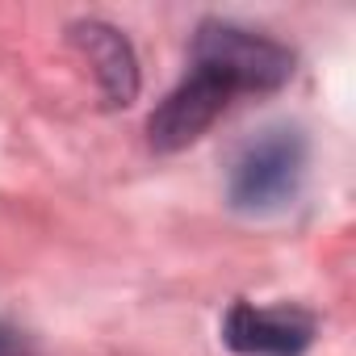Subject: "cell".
<instances>
[{"label":"cell","instance_id":"3","mask_svg":"<svg viewBox=\"0 0 356 356\" xmlns=\"http://www.w3.org/2000/svg\"><path fill=\"white\" fill-rule=\"evenodd\" d=\"M193 55H206L235 72L243 92H273L293 76V51L277 38H264L235 22H202L193 38Z\"/></svg>","mask_w":356,"mask_h":356},{"label":"cell","instance_id":"4","mask_svg":"<svg viewBox=\"0 0 356 356\" xmlns=\"http://www.w3.org/2000/svg\"><path fill=\"white\" fill-rule=\"evenodd\" d=\"M314 339V314L302 306L235 302L222 318V343L239 356H302Z\"/></svg>","mask_w":356,"mask_h":356},{"label":"cell","instance_id":"6","mask_svg":"<svg viewBox=\"0 0 356 356\" xmlns=\"http://www.w3.org/2000/svg\"><path fill=\"white\" fill-rule=\"evenodd\" d=\"M0 356H38V348H34V339L22 327L0 318Z\"/></svg>","mask_w":356,"mask_h":356},{"label":"cell","instance_id":"5","mask_svg":"<svg viewBox=\"0 0 356 356\" xmlns=\"http://www.w3.org/2000/svg\"><path fill=\"white\" fill-rule=\"evenodd\" d=\"M72 42L92 59L109 105H130L134 92H138V63H134L130 42L105 22H76L72 26Z\"/></svg>","mask_w":356,"mask_h":356},{"label":"cell","instance_id":"1","mask_svg":"<svg viewBox=\"0 0 356 356\" xmlns=\"http://www.w3.org/2000/svg\"><path fill=\"white\" fill-rule=\"evenodd\" d=\"M306 134L298 126H268L243 143L231 163L227 197L243 214H273L289 206L306 176Z\"/></svg>","mask_w":356,"mask_h":356},{"label":"cell","instance_id":"2","mask_svg":"<svg viewBox=\"0 0 356 356\" xmlns=\"http://www.w3.org/2000/svg\"><path fill=\"white\" fill-rule=\"evenodd\" d=\"M239 92H243V88H239V80H235L227 67H218V63L193 55L189 76L159 101V109H155L151 122H147L151 147H155V151H181V147L197 143V138L227 113V105H231Z\"/></svg>","mask_w":356,"mask_h":356}]
</instances>
